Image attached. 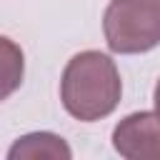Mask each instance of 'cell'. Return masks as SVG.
<instances>
[{
	"label": "cell",
	"instance_id": "obj_1",
	"mask_svg": "<svg viewBox=\"0 0 160 160\" xmlns=\"http://www.w3.org/2000/svg\"><path fill=\"white\" fill-rule=\"evenodd\" d=\"M122 95V80L110 55L82 50L72 55L60 78V100L68 115L80 122L108 118Z\"/></svg>",
	"mask_w": 160,
	"mask_h": 160
},
{
	"label": "cell",
	"instance_id": "obj_2",
	"mask_svg": "<svg viewBox=\"0 0 160 160\" xmlns=\"http://www.w3.org/2000/svg\"><path fill=\"white\" fill-rule=\"evenodd\" d=\"M105 42L118 55H138L160 45V0H110L102 12Z\"/></svg>",
	"mask_w": 160,
	"mask_h": 160
},
{
	"label": "cell",
	"instance_id": "obj_3",
	"mask_svg": "<svg viewBox=\"0 0 160 160\" xmlns=\"http://www.w3.org/2000/svg\"><path fill=\"white\" fill-rule=\"evenodd\" d=\"M112 148L125 160H160V115L130 112L112 128Z\"/></svg>",
	"mask_w": 160,
	"mask_h": 160
},
{
	"label": "cell",
	"instance_id": "obj_4",
	"mask_svg": "<svg viewBox=\"0 0 160 160\" xmlns=\"http://www.w3.org/2000/svg\"><path fill=\"white\" fill-rule=\"evenodd\" d=\"M8 158L10 160H38V158L70 160L72 150L55 132H28L12 142V148L8 150Z\"/></svg>",
	"mask_w": 160,
	"mask_h": 160
},
{
	"label": "cell",
	"instance_id": "obj_5",
	"mask_svg": "<svg viewBox=\"0 0 160 160\" xmlns=\"http://www.w3.org/2000/svg\"><path fill=\"white\" fill-rule=\"evenodd\" d=\"M22 75H25L22 48L15 40L0 35V102L8 100L22 85Z\"/></svg>",
	"mask_w": 160,
	"mask_h": 160
},
{
	"label": "cell",
	"instance_id": "obj_6",
	"mask_svg": "<svg viewBox=\"0 0 160 160\" xmlns=\"http://www.w3.org/2000/svg\"><path fill=\"white\" fill-rule=\"evenodd\" d=\"M152 102H155V112L160 115V78L155 82V90H152Z\"/></svg>",
	"mask_w": 160,
	"mask_h": 160
}]
</instances>
